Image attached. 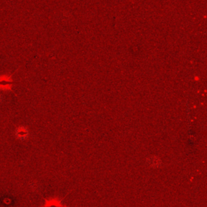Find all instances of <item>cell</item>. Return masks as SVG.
<instances>
[{
    "label": "cell",
    "mask_w": 207,
    "mask_h": 207,
    "mask_svg": "<svg viewBox=\"0 0 207 207\" xmlns=\"http://www.w3.org/2000/svg\"><path fill=\"white\" fill-rule=\"evenodd\" d=\"M27 134H28V132H27V130H26V129H24V128H20V129H18V130H17V136H18L19 138H25V137H27Z\"/></svg>",
    "instance_id": "1"
},
{
    "label": "cell",
    "mask_w": 207,
    "mask_h": 207,
    "mask_svg": "<svg viewBox=\"0 0 207 207\" xmlns=\"http://www.w3.org/2000/svg\"><path fill=\"white\" fill-rule=\"evenodd\" d=\"M2 102H3V97L0 95V104H2Z\"/></svg>",
    "instance_id": "2"
}]
</instances>
